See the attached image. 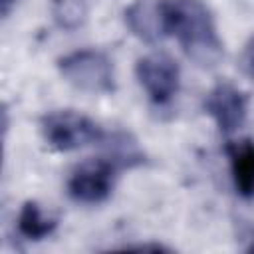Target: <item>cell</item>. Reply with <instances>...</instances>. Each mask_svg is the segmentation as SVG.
I'll list each match as a JSON object with an SVG mask.
<instances>
[{
    "mask_svg": "<svg viewBox=\"0 0 254 254\" xmlns=\"http://www.w3.org/2000/svg\"><path fill=\"white\" fill-rule=\"evenodd\" d=\"M240 65L244 69V73L248 77L254 79V36L246 42L244 50H242V56H240Z\"/></svg>",
    "mask_w": 254,
    "mask_h": 254,
    "instance_id": "obj_12",
    "label": "cell"
},
{
    "mask_svg": "<svg viewBox=\"0 0 254 254\" xmlns=\"http://www.w3.org/2000/svg\"><path fill=\"white\" fill-rule=\"evenodd\" d=\"M56 218L48 216L36 200H26L18 212V230L28 240H42L56 230Z\"/></svg>",
    "mask_w": 254,
    "mask_h": 254,
    "instance_id": "obj_10",
    "label": "cell"
},
{
    "mask_svg": "<svg viewBox=\"0 0 254 254\" xmlns=\"http://www.w3.org/2000/svg\"><path fill=\"white\" fill-rule=\"evenodd\" d=\"M99 143H103V147H105L103 159H107L117 171L137 167L145 161V153L141 151L137 141L125 131H115L111 135L103 133Z\"/></svg>",
    "mask_w": 254,
    "mask_h": 254,
    "instance_id": "obj_9",
    "label": "cell"
},
{
    "mask_svg": "<svg viewBox=\"0 0 254 254\" xmlns=\"http://www.w3.org/2000/svg\"><path fill=\"white\" fill-rule=\"evenodd\" d=\"M14 4V0H0V8H2V14L6 16L10 12V6Z\"/></svg>",
    "mask_w": 254,
    "mask_h": 254,
    "instance_id": "obj_13",
    "label": "cell"
},
{
    "mask_svg": "<svg viewBox=\"0 0 254 254\" xmlns=\"http://www.w3.org/2000/svg\"><path fill=\"white\" fill-rule=\"evenodd\" d=\"M50 10L54 22L64 30H75L87 18V8L83 0H52Z\"/></svg>",
    "mask_w": 254,
    "mask_h": 254,
    "instance_id": "obj_11",
    "label": "cell"
},
{
    "mask_svg": "<svg viewBox=\"0 0 254 254\" xmlns=\"http://www.w3.org/2000/svg\"><path fill=\"white\" fill-rule=\"evenodd\" d=\"M135 75L149 99L157 105L169 103L179 89V65L171 56L161 52L139 58L135 64Z\"/></svg>",
    "mask_w": 254,
    "mask_h": 254,
    "instance_id": "obj_4",
    "label": "cell"
},
{
    "mask_svg": "<svg viewBox=\"0 0 254 254\" xmlns=\"http://www.w3.org/2000/svg\"><path fill=\"white\" fill-rule=\"evenodd\" d=\"M125 26L135 38L147 44H155L167 36L163 0H133L125 12Z\"/></svg>",
    "mask_w": 254,
    "mask_h": 254,
    "instance_id": "obj_7",
    "label": "cell"
},
{
    "mask_svg": "<svg viewBox=\"0 0 254 254\" xmlns=\"http://www.w3.org/2000/svg\"><path fill=\"white\" fill-rule=\"evenodd\" d=\"M234 189L242 198H254V143L232 141L226 145Z\"/></svg>",
    "mask_w": 254,
    "mask_h": 254,
    "instance_id": "obj_8",
    "label": "cell"
},
{
    "mask_svg": "<svg viewBox=\"0 0 254 254\" xmlns=\"http://www.w3.org/2000/svg\"><path fill=\"white\" fill-rule=\"evenodd\" d=\"M246 250H248V252H254V238H252V242L248 244V248H246Z\"/></svg>",
    "mask_w": 254,
    "mask_h": 254,
    "instance_id": "obj_14",
    "label": "cell"
},
{
    "mask_svg": "<svg viewBox=\"0 0 254 254\" xmlns=\"http://www.w3.org/2000/svg\"><path fill=\"white\" fill-rule=\"evenodd\" d=\"M40 131L44 141L56 151H75L103 137L101 127L83 113L73 109H58L42 117Z\"/></svg>",
    "mask_w": 254,
    "mask_h": 254,
    "instance_id": "obj_3",
    "label": "cell"
},
{
    "mask_svg": "<svg viewBox=\"0 0 254 254\" xmlns=\"http://www.w3.org/2000/svg\"><path fill=\"white\" fill-rule=\"evenodd\" d=\"M115 171L117 169L103 157L83 161L67 179V194L81 204H99L111 194Z\"/></svg>",
    "mask_w": 254,
    "mask_h": 254,
    "instance_id": "obj_5",
    "label": "cell"
},
{
    "mask_svg": "<svg viewBox=\"0 0 254 254\" xmlns=\"http://www.w3.org/2000/svg\"><path fill=\"white\" fill-rule=\"evenodd\" d=\"M62 77L75 89L85 93H111L115 89V73L111 60L91 48L75 50L58 60Z\"/></svg>",
    "mask_w": 254,
    "mask_h": 254,
    "instance_id": "obj_2",
    "label": "cell"
},
{
    "mask_svg": "<svg viewBox=\"0 0 254 254\" xmlns=\"http://www.w3.org/2000/svg\"><path fill=\"white\" fill-rule=\"evenodd\" d=\"M204 113L212 117L220 133L230 135L242 127L248 115V97L242 89L228 81L216 83L202 101Z\"/></svg>",
    "mask_w": 254,
    "mask_h": 254,
    "instance_id": "obj_6",
    "label": "cell"
},
{
    "mask_svg": "<svg viewBox=\"0 0 254 254\" xmlns=\"http://www.w3.org/2000/svg\"><path fill=\"white\" fill-rule=\"evenodd\" d=\"M163 12L167 36H175L198 65H216L224 50L208 6L202 0H163Z\"/></svg>",
    "mask_w": 254,
    "mask_h": 254,
    "instance_id": "obj_1",
    "label": "cell"
}]
</instances>
